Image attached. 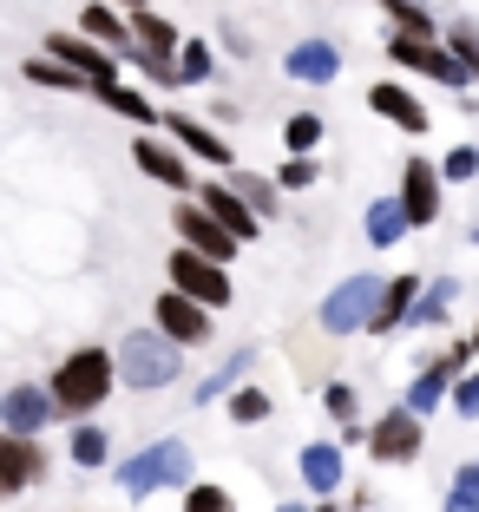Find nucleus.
<instances>
[{
	"instance_id": "nucleus-1",
	"label": "nucleus",
	"mask_w": 479,
	"mask_h": 512,
	"mask_svg": "<svg viewBox=\"0 0 479 512\" xmlns=\"http://www.w3.org/2000/svg\"><path fill=\"white\" fill-rule=\"evenodd\" d=\"M112 381H119V362H112L105 348H79V355H66V362L53 368V407H60V414H86V407L105 401Z\"/></svg>"
},
{
	"instance_id": "nucleus-2",
	"label": "nucleus",
	"mask_w": 479,
	"mask_h": 512,
	"mask_svg": "<svg viewBox=\"0 0 479 512\" xmlns=\"http://www.w3.org/2000/svg\"><path fill=\"white\" fill-rule=\"evenodd\" d=\"M119 375H125V388H165V381H178V342H165V335H151V329H132L119 348Z\"/></svg>"
},
{
	"instance_id": "nucleus-3",
	"label": "nucleus",
	"mask_w": 479,
	"mask_h": 512,
	"mask_svg": "<svg viewBox=\"0 0 479 512\" xmlns=\"http://www.w3.org/2000/svg\"><path fill=\"white\" fill-rule=\"evenodd\" d=\"M119 486H125V493L191 486V447H184V440H158V447H145L138 460H125V467H119Z\"/></svg>"
},
{
	"instance_id": "nucleus-4",
	"label": "nucleus",
	"mask_w": 479,
	"mask_h": 512,
	"mask_svg": "<svg viewBox=\"0 0 479 512\" xmlns=\"http://www.w3.org/2000/svg\"><path fill=\"white\" fill-rule=\"evenodd\" d=\"M375 309H381V289L375 276H348L329 302H322V329L348 335V329H375Z\"/></svg>"
},
{
	"instance_id": "nucleus-5",
	"label": "nucleus",
	"mask_w": 479,
	"mask_h": 512,
	"mask_svg": "<svg viewBox=\"0 0 479 512\" xmlns=\"http://www.w3.org/2000/svg\"><path fill=\"white\" fill-rule=\"evenodd\" d=\"M171 283H178V296L210 302V309H224V302H230L224 263H210V256H197V250H178V256H171Z\"/></svg>"
},
{
	"instance_id": "nucleus-6",
	"label": "nucleus",
	"mask_w": 479,
	"mask_h": 512,
	"mask_svg": "<svg viewBox=\"0 0 479 512\" xmlns=\"http://www.w3.org/2000/svg\"><path fill=\"white\" fill-rule=\"evenodd\" d=\"M171 224H178V237L191 243L197 256H210V263H230V256H237V237H230V230L217 224V217H210L204 204H184V211L171 217Z\"/></svg>"
},
{
	"instance_id": "nucleus-7",
	"label": "nucleus",
	"mask_w": 479,
	"mask_h": 512,
	"mask_svg": "<svg viewBox=\"0 0 479 512\" xmlns=\"http://www.w3.org/2000/svg\"><path fill=\"white\" fill-rule=\"evenodd\" d=\"M368 453H375V460H414V453H420V414H414V407L381 414L375 434H368Z\"/></svg>"
},
{
	"instance_id": "nucleus-8",
	"label": "nucleus",
	"mask_w": 479,
	"mask_h": 512,
	"mask_svg": "<svg viewBox=\"0 0 479 512\" xmlns=\"http://www.w3.org/2000/svg\"><path fill=\"white\" fill-rule=\"evenodd\" d=\"M394 60L401 66H420L427 79H440V86H466V60L460 53H440V46H427V40H394Z\"/></svg>"
},
{
	"instance_id": "nucleus-9",
	"label": "nucleus",
	"mask_w": 479,
	"mask_h": 512,
	"mask_svg": "<svg viewBox=\"0 0 479 512\" xmlns=\"http://www.w3.org/2000/svg\"><path fill=\"white\" fill-rule=\"evenodd\" d=\"M158 329H165L171 342H204V335H210V316H204V302L165 289V296H158Z\"/></svg>"
},
{
	"instance_id": "nucleus-10",
	"label": "nucleus",
	"mask_w": 479,
	"mask_h": 512,
	"mask_svg": "<svg viewBox=\"0 0 479 512\" xmlns=\"http://www.w3.org/2000/svg\"><path fill=\"white\" fill-rule=\"evenodd\" d=\"M407 184H401V204H407V217L414 224H434L440 217V171L434 165H420V158H407Z\"/></svg>"
},
{
	"instance_id": "nucleus-11",
	"label": "nucleus",
	"mask_w": 479,
	"mask_h": 512,
	"mask_svg": "<svg viewBox=\"0 0 479 512\" xmlns=\"http://www.w3.org/2000/svg\"><path fill=\"white\" fill-rule=\"evenodd\" d=\"M33 473H40V453H33L27 434H7L0 440V493H27Z\"/></svg>"
},
{
	"instance_id": "nucleus-12",
	"label": "nucleus",
	"mask_w": 479,
	"mask_h": 512,
	"mask_svg": "<svg viewBox=\"0 0 479 512\" xmlns=\"http://www.w3.org/2000/svg\"><path fill=\"white\" fill-rule=\"evenodd\" d=\"M197 204H204L210 217H217V224L230 230V237H256V217H250V197H237V191H224V184H204V197H197Z\"/></svg>"
},
{
	"instance_id": "nucleus-13",
	"label": "nucleus",
	"mask_w": 479,
	"mask_h": 512,
	"mask_svg": "<svg viewBox=\"0 0 479 512\" xmlns=\"http://www.w3.org/2000/svg\"><path fill=\"white\" fill-rule=\"evenodd\" d=\"M53 60H66L79 79H92V86H112V60H105L99 46L73 40V33H53Z\"/></svg>"
},
{
	"instance_id": "nucleus-14",
	"label": "nucleus",
	"mask_w": 479,
	"mask_h": 512,
	"mask_svg": "<svg viewBox=\"0 0 479 512\" xmlns=\"http://www.w3.org/2000/svg\"><path fill=\"white\" fill-rule=\"evenodd\" d=\"M368 106H375L381 119H394L401 132H427V125H434V119H427V106H420L414 92H401V86H375V92H368Z\"/></svg>"
},
{
	"instance_id": "nucleus-15",
	"label": "nucleus",
	"mask_w": 479,
	"mask_h": 512,
	"mask_svg": "<svg viewBox=\"0 0 479 512\" xmlns=\"http://www.w3.org/2000/svg\"><path fill=\"white\" fill-rule=\"evenodd\" d=\"M289 73H296V79H315V86H329V79L342 73V53H335L329 40H302L296 53H289Z\"/></svg>"
},
{
	"instance_id": "nucleus-16",
	"label": "nucleus",
	"mask_w": 479,
	"mask_h": 512,
	"mask_svg": "<svg viewBox=\"0 0 479 512\" xmlns=\"http://www.w3.org/2000/svg\"><path fill=\"white\" fill-rule=\"evenodd\" d=\"M132 158H138V171H151V178H158V184H171V191H184V184H191L184 158H178V151H165L158 138H138V145H132Z\"/></svg>"
},
{
	"instance_id": "nucleus-17",
	"label": "nucleus",
	"mask_w": 479,
	"mask_h": 512,
	"mask_svg": "<svg viewBox=\"0 0 479 512\" xmlns=\"http://www.w3.org/2000/svg\"><path fill=\"white\" fill-rule=\"evenodd\" d=\"M53 414V388H14L7 394V434H33Z\"/></svg>"
},
{
	"instance_id": "nucleus-18",
	"label": "nucleus",
	"mask_w": 479,
	"mask_h": 512,
	"mask_svg": "<svg viewBox=\"0 0 479 512\" xmlns=\"http://www.w3.org/2000/svg\"><path fill=\"white\" fill-rule=\"evenodd\" d=\"M165 125H171V132H178L184 145L197 151V158H204V165H230V145H224V138H217V132H210V125H197L191 112H171Z\"/></svg>"
},
{
	"instance_id": "nucleus-19",
	"label": "nucleus",
	"mask_w": 479,
	"mask_h": 512,
	"mask_svg": "<svg viewBox=\"0 0 479 512\" xmlns=\"http://www.w3.org/2000/svg\"><path fill=\"white\" fill-rule=\"evenodd\" d=\"M407 224H414V217H407V204H388V197H381V204H368V243H381V250H388V243H401Z\"/></svg>"
},
{
	"instance_id": "nucleus-20",
	"label": "nucleus",
	"mask_w": 479,
	"mask_h": 512,
	"mask_svg": "<svg viewBox=\"0 0 479 512\" xmlns=\"http://www.w3.org/2000/svg\"><path fill=\"white\" fill-rule=\"evenodd\" d=\"M302 480H309L315 493L342 486V453H335V447H302Z\"/></svg>"
},
{
	"instance_id": "nucleus-21",
	"label": "nucleus",
	"mask_w": 479,
	"mask_h": 512,
	"mask_svg": "<svg viewBox=\"0 0 479 512\" xmlns=\"http://www.w3.org/2000/svg\"><path fill=\"white\" fill-rule=\"evenodd\" d=\"M453 368H460V348H453V355H447V362H440V368H427V375H420L414 388H407V407H414L420 421H427V407L440 401V388H447V375H453Z\"/></svg>"
},
{
	"instance_id": "nucleus-22",
	"label": "nucleus",
	"mask_w": 479,
	"mask_h": 512,
	"mask_svg": "<svg viewBox=\"0 0 479 512\" xmlns=\"http://www.w3.org/2000/svg\"><path fill=\"white\" fill-rule=\"evenodd\" d=\"M414 289H420V276H394L388 289H381V309H375V329H394V322L407 316V302H414Z\"/></svg>"
},
{
	"instance_id": "nucleus-23",
	"label": "nucleus",
	"mask_w": 479,
	"mask_h": 512,
	"mask_svg": "<svg viewBox=\"0 0 479 512\" xmlns=\"http://www.w3.org/2000/svg\"><path fill=\"white\" fill-rule=\"evenodd\" d=\"M447 512H479V460H466L460 473H453V499Z\"/></svg>"
},
{
	"instance_id": "nucleus-24",
	"label": "nucleus",
	"mask_w": 479,
	"mask_h": 512,
	"mask_svg": "<svg viewBox=\"0 0 479 512\" xmlns=\"http://www.w3.org/2000/svg\"><path fill=\"white\" fill-rule=\"evenodd\" d=\"M138 40L151 46V60H165L171 46H178V33H171V20H158V14H138Z\"/></svg>"
},
{
	"instance_id": "nucleus-25",
	"label": "nucleus",
	"mask_w": 479,
	"mask_h": 512,
	"mask_svg": "<svg viewBox=\"0 0 479 512\" xmlns=\"http://www.w3.org/2000/svg\"><path fill=\"white\" fill-rule=\"evenodd\" d=\"M283 138H289V151H309V145H322V119H315V112H296V119L283 125Z\"/></svg>"
},
{
	"instance_id": "nucleus-26",
	"label": "nucleus",
	"mask_w": 479,
	"mask_h": 512,
	"mask_svg": "<svg viewBox=\"0 0 479 512\" xmlns=\"http://www.w3.org/2000/svg\"><path fill=\"white\" fill-rule=\"evenodd\" d=\"M73 460H79V467H99V460H105V427H79V434H73Z\"/></svg>"
},
{
	"instance_id": "nucleus-27",
	"label": "nucleus",
	"mask_w": 479,
	"mask_h": 512,
	"mask_svg": "<svg viewBox=\"0 0 479 512\" xmlns=\"http://www.w3.org/2000/svg\"><path fill=\"white\" fill-rule=\"evenodd\" d=\"M86 33H92V40H105V46H125V27L105 14V7H86Z\"/></svg>"
},
{
	"instance_id": "nucleus-28",
	"label": "nucleus",
	"mask_w": 479,
	"mask_h": 512,
	"mask_svg": "<svg viewBox=\"0 0 479 512\" xmlns=\"http://www.w3.org/2000/svg\"><path fill=\"white\" fill-rule=\"evenodd\" d=\"M230 414H237L243 427H250V421H263V414H270V394H263V388H243L237 401H230Z\"/></svg>"
},
{
	"instance_id": "nucleus-29",
	"label": "nucleus",
	"mask_w": 479,
	"mask_h": 512,
	"mask_svg": "<svg viewBox=\"0 0 479 512\" xmlns=\"http://www.w3.org/2000/svg\"><path fill=\"white\" fill-rule=\"evenodd\" d=\"M99 99H105V106H119L125 119H151V106L138 99V92H125V86H99Z\"/></svg>"
},
{
	"instance_id": "nucleus-30",
	"label": "nucleus",
	"mask_w": 479,
	"mask_h": 512,
	"mask_svg": "<svg viewBox=\"0 0 479 512\" xmlns=\"http://www.w3.org/2000/svg\"><path fill=\"white\" fill-rule=\"evenodd\" d=\"M388 14H394V20L407 27V40H427V33H434V20H427V14H414L407 0H388Z\"/></svg>"
},
{
	"instance_id": "nucleus-31",
	"label": "nucleus",
	"mask_w": 479,
	"mask_h": 512,
	"mask_svg": "<svg viewBox=\"0 0 479 512\" xmlns=\"http://www.w3.org/2000/svg\"><path fill=\"white\" fill-rule=\"evenodd\" d=\"M27 79H33V86H79V73H66V66H46V60H27Z\"/></svg>"
},
{
	"instance_id": "nucleus-32",
	"label": "nucleus",
	"mask_w": 479,
	"mask_h": 512,
	"mask_svg": "<svg viewBox=\"0 0 479 512\" xmlns=\"http://www.w3.org/2000/svg\"><path fill=\"white\" fill-rule=\"evenodd\" d=\"M473 171H479V151H473V145H460V151H447L440 178H473Z\"/></svg>"
},
{
	"instance_id": "nucleus-33",
	"label": "nucleus",
	"mask_w": 479,
	"mask_h": 512,
	"mask_svg": "<svg viewBox=\"0 0 479 512\" xmlns=\"http://www.w3.org/2000/svg\"><path fill=\"white\" fill-rule=\"evenodd\" d=\"M178 73H184V79H210V46H204V40L184 46V66H178Z\"/></svg>"
},
{
	"instance_id": "nucleus-34",
	"label": "nucleus",
	"mask_w": 479,
	"mask_h": 512,
	"mask_svg": "<svg viewBox=\"0 0 479 512\" xmlns=\"http://www.w3.org/2000/svg\"><path fill=\"white\" fill-rule=\"evenodd\" d=\"M184 512H230V499L217 493V486H191V499H184Z\"/></svg>"
},
{
	"instance_id": "nucleus-35",
	"label": "nucleus",
	"mask_w": 479,
	"mask_h": 512,
	"mask_svg": "<svg viewBox=\"0 0 479 512\" xmlns=\"http://www.w3.org/2000/svg\"><path fill=\"white\" fill-rule=\"evenodd\" d=\"M453 407H460V414H479V368L460 381V388H453Z\"/></svg>"
},
{
	"instance_id": "nucleus-36",
	"label": "nucleus",
	"mask_w": 479,
	"mask_h": 512,
	"mask_svg": "<svg viewBox=\"0 0 479 512\" xmlns=\"http://www.w3.org/2000/svg\"><path fill=\"white\" fill-rule=\"evenodd\" d=\"M447 302H453V283H440L434 296L420 302V322H440V316H447Z\"/></svg>"
},
{
	"instance_id": "nucleus-37",
	"label": "nucleus",
	"mask_w": 479,
	"mask_h": 512,
	"mask_svg": "<svg viewBox=\"0 0 479 512\" xmlns=\"http://www.w3.org/2000/svg\"><path fill=\"white\" fill-rule=\"evenodd\" d=\"M283 184H289V191H302V184H315V165H309V158H289V165H283Z\"/></svg>"
},
{
	"instance_id": "nucleus-38",
	"label": "nucleus",
	"mask_w": 479,
	"mask_h": 512,
	"mask_svg": "<svg viewBox=\"0 0 479 512\" xmlns=\"http://www.w3.org/2000/svg\"><path fill=\"white\" fill-rule=\"evenodd\" d=\"M453 53H460V60H479V33L460 27V33H453Z\"/></svg>"
},
{
	"instance_id": "nucleus-39",
	"label": "nucleus",
	"mask_w": 479,
	"mask_h": 512,
	"mask_svg": "<svg viewBox=\"0 0 479 512\" xmlns=\"http://www.w3.org/2000/svg\"><path fill=\"white\" fill-rule=\"evenodd\" d=\"M329 414H342V421H348V414H355V388H329Z\"/></svg>"
},
{
	"instance_id": "nucleus-40",
	"label": "nucleus",
	"mask_w": 479,
	"mask_h": 512,
	"mask_svg": "<svg viewBox=\"0 0 479 512\" xmlns=\"http://www.w3.org/2000/svg\"><path fill=\"white\" fill-rule=\"evenodd\" d=\"M473 355H479V329H473Z\"/></svg>"
},
{
	"instance_id": "nucleus-41",
	"label": "nucleus",
	"mask_w": 479,
	"mask_h": 512,
	"mask_svg": "<svg viewBox=\"0 0 479 512\" xmlns=\"http://www.w3.org/2000/svg\"><path fill=\"white\" fill-rule=\"evenodd\" d=\"M315 512H335V506H315Z\"/></svg>"
},
{
	"instance_id": "nucleus-42",
	"label": "nucleus",
	"mask_w": 479,
	"mask_h": 512,
	"mask_svg": "<svg viewBox=\"0 0 479 512\" xmlns=\"http://www.w3.org/2000/svg\"><path fill=\"white\" fill-rule=\"evenodd\" d=\"M283 512H302V506H283Z\"/></svg>"
},
{
	"instance_id": "nucleus-43",
	"label": "nucleus",
	"mask_w": 479,
	"mask_h": 512,
	"mask_svg": "<svg viewBox=\"0 0 479 512\" xmlns=\"http://www.w3.org/2000/svg\"><path fill=\"white\" fill-rule=\"evenodd\" d=\"M125 7H138V0H125Z\"/></svg>"
}]
</instances>
